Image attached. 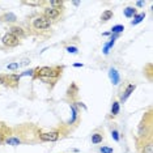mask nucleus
Returning <instances> with one entry per match:
<instances>
[{
  "label": "nucleus",
  "instance_id": "1",
  "mask_svg": "<svg viewBox=\"0 0 153 153\" xmlns=\"http://www.w3.org/2000/svg\"><path fill=\"white\" fill-rule=\"evenodd\" d=\"M62 69L63 68H59V67H41V68H36V74L37 77H48V79H53L56 80L62 74Z\"/></svg>",
  "mask_w": 153,
  "mask_h": 153
},
{
  "label": "nucleus",
  "instance_id": "2",
  "mask_svg": "<svg viewBox=\"0 0 153 153\" xmlns=\"http://www.w3.org/2000/svg\"><path fill=\"white\" fill-rule=\"evenodd\" d=\"M32 25L36 30H46V29H50L51 25H53V21L45 17L43 15L42 16H37L33 19L32 21Z\"/></svg>",
  "mask_w": 153,
  "mask_h": 153
},
{
  "label": "nucleus",
  "instance_id": "3",
  "mask_svg": "<svg viewBox=\"0 0 153 153\" xmlns=\"http://www.w3.org/2000/svg\"><path fill=\"white\" fill-rule=\"evenodd\" d=\"M1 42L7 47H16V46H19V45H20V39H19V38H16L13 34H11L8 32V33H5L4 36H3Z\"/></svg>",
  "mask_w": 153,
  "mask_h": 153
},
{
  "label": "nucleus",
  "instance_id": "4",
  "mask_svg": "<svg viewBox=\"0 0 153 153\" xmlns=\"http://www.w3.org/2000/svg\"><path fill=\"white\" fill-rule=\"evenodd\" d=\"M43 16L47 17L50 21L56 20V19L60 17V9L53 8V7H47V8H45V11H43Z\"/></svg>",
  "mask_w": 153,
  "mask_h": 153
},
{
  "label": "nucleus",
  "instance_id": "5",
  "mask_svg": "<svg viewBox=\"0 0 153 153\" xmlns=\"http://www.w3.org/2000/svg\"><path fill=\"white\" fill-rule=\"evenodd\" d=\"M59 139V132L58 131H50V132H43L39 134V140L41 141H50L54 143Z\"/></svg>",
  "mask_w": 153,
  "mask_h": 153
},
{
  "label": "nucleus",
  "instance_id": "6",
  "mask_svg": "<svg viewBox=\"0 0 153 153\" xmlns=\"http://www.w3.org/2000/svg\"><path fill=\"white\" fill-rule=\"evenodd\" d=\"M69 107H71V118H69V120L67 122V124L72 126V124H75L76 122H77V119H79V107L76 106L75 102L69 103Z\"/></svg>",
  "mask_w": 153,
  "mask_h": 153
},
{
  "label": "nucleus",
  "instance_id": "7",
  "mask_svg": "<svg viewBox=\"0 0 153 153\" xmlns=\"http://www.w3.org/2000/svg\"><path fill=\"white\" fill-rule=\"evenodd\" d=\"M136 89V85L135 84H128L126 86V89L123 90V93L120 94V101H119V103H124L126 101L128 100V97H130L132 93H134V90Z\"/></svg>",
  "mask_w": 153,
  "mask_h": 153
},
{
  "label": "nucleus",
  "instance_id": "8",
  "mask_svg": "<svg viewBox=\"0 0 153 153\" xmlns=\"http://www.w3.org/2000/svg\"><path fill=\"white\" fill-rule=\"evenodd\" d=\"M109 79H110V81L113 85L117 86V85L120 84V74L118 72V69L113 68V67L109 69Z\"/></svg>",
  "mask_w": 153,
  "mask_h": 153
},
{
  "label": "nucleus",
  "instance_id": "9",
  "mask_svg": "<svg viewBox=\"0 0 153 153\" xmlns=\"http://www.w3.org/2000/svg\"><path fill=\"white\" fill-rule=\"evenodd\" d=\"M9 33L13 34V36L16 38H19V39H22V38H25V36H26L25 30H24L21 26H17V25H13L9 27Z\"/></svg>",
  "mask_w": 153,
  "mask_h": 153
},
{
  "label": "nucleus",
  "instance_id": "10",
  "mask_svg": "<svg viewBox=\"0 0 153 153\" xmlns=\"http://www.w3.org/2000/svg\"><path fill=\"white\" fill-rule=\"evenodd\" d=\"M20 75L19 74H11L8 76H5V81H7V85H12V86H16L20 81Z\"/></svg>",
  "mask_w": 153,
  "mask_h": 153
},
{
  "label": "nucleus",
  "instance_id": "11",
  "mask_svg": "<svg viewBox=\"0 0 153 153\" xmlns=\"http://www.w3.org/2000/svg\"><path fill=\"white\" fill-rule=\"evenodd\" d=\"M4 143L7 145H11V147H19L20 144H22V140L17 136H8L4 139Z\"/></svg>",
  "mask_w": 153,
  "mask_h": 153
},
{
  "label": "nucleus",
  "instance_id": "12",
  "mask_svg": "<svg viewBox=\"0 0 153 153\" xmlns=\"http://www.w3.org/2000/svg\"><path fill=\"white\" fill-rule=\"evenodd\" d=\"M0 20L4 21V22H8V24H15L17 21V16L13 12H7L0 17Z\"/></svg>",
  "mask_w": 153,
  "mask_h": 153
},
{
  "label": "nucleus",
  "instance_id": "13",
  "mask_svg": "<svg viewBox=\"0 0 153 153\" xmlns=\"http://www.w3.org/2000/svg\"><path fill=\"white\" fill-rule=\"evenodd\" d=\"M145 16H147V15H145V12H143V13H136V15L132 17L134 20H131V25H132V26L139 25L140 22H143V20L145 19Z\"/></svg>",
  "mask_w": 153,
  "mask_h": 153
},
{
  "label": "nucleus",
  "instance_id": "14",
  "mask_svg": "<svg viewBox=\"0 0 153 153\" xmlns=\"http://www.w3.org/2000/svg\"><path fill=\"white\" fill-rule=\"evenodd\" d=\"M123 13H124V16H126L127 19H132V17L137 13V11H136L135 7H126V8L123 9Z\"/></svg>",
  "mask_w": 153,
  "mask_h": 153
},
{
  "label": "nucleus",
  "instance_id": "15",
  "mask_svg": "<svg viewBox=\"0 0 153 153\" xmlns=\"http://www.w3.org/2000/svg\"><path fill=\"white\" fill-rule=\"evenodd\" d=\"M114 45H115V41H107V42L103 45V47H102L103 55H109L110 54V50L114 47Z\"/></svg>",
  "mask_w": 153,
  "mask_h": 153
},
{
  "label": "nucleus",
  "instance_id": "16",
  "mask_svg": "<svg viewBox=\"0 0 153 153\" xmlns=\"http://www.w3.org/2000/svg\"><path fill=\"white\" fill-rule=\"evenodd\" d=\"M119 111H120V103L118 102V101H114L113 105H111V110H110L111 115H113V117H117L118 114H119Z\"/></svg>",
  "mask_w": 153,
  "mask_h": 153
},
{
  "label": "nucleus",
  "instance_id": "17",
  "mask_svg": "<svg viewBox=\"0 0 153 153\" xmlns=\"http://www.w3.org/2000/svg\"><path fill=\"white\" fill-rule=\"evenodd\" d=\"M113 16H114V12L111 11V9H106V11H103V12H102L101 20H102L103 22H106V21H109V20L113 19Z\"/></svg>",
  "mask_w": 153,
  "mask_h": 153
},
{
  "label": "nucleus",
  "instance_id": "18",
  "mask_svg": "<svg viewBox=\"0 0 153 153\" xmlns=\"http://www.w3.org/2000/svg\"><path fill=\"white\" fill-rule=\"evenodd\" d=\"M103 141V135L100 134V132H96V134L92 135V143L93 144H101Z\"/></svg>",
  "mask_w": 153,
  "mask_h": 153
},
{
  "label": "nucleus",
  "instance_id": "19",
  "mask_svg": "<svg viewBox=\"0 0 153 153\" xmlns=\"http://www.w3.org/2000/svg\"><path fill=\"white\" fill-rule=\"evenodd\" d=\"M123 30H124V26L120 25V24H118V25H114L113 27H111L109 32H110L111 34H119V36H120V34L123 33Z\"/></svg>",
  "mask_w": 153,
  "mask_h": 153
},
{
  "label": "nucleus",
  "instance_id": "20",
  "mask_svg": "<svg viewBox=\"0 0 153 153\" xmlns=\"http://www.w3.org/2000/svg\"><path fill=\"white\" fill-rule=\"evenodd\" d=\"M141 153H153V145H152V141H148L147 144L143 145Z\"/></svg>",
  "mask_w": 153,
  "mask_h": 153
},
{
  "label": "nucleus",
  "instance_id": "21",
  "mask_svg": "<svg viewBox=\"0 0 153 153\" xmlns=\"http://www.w3.org/2000/svg\"><path fill=\"white\" fill-rule=\"evenodd\" d=\"M64 1H62V0H50V7H53V8H56V9H60V7H63Z\"/></svg>",
  "mask_w": 153,
  "mask_h": 153
},
{
  "label": "nucleus",
  "instance_id": "22",
  "mask_svg": "<svg viewBox=\"0 0 153 153\" xmlns=\"http://www.w3.org/2000/svg\"><path fill=\"white\" fill-rule=\"evenodd\" d=\"M34 75H36V68H30L24 71L22 74H20V77H24V76H32V77H34Z\"/></svg>",
  "mask_w": 153,
  "mask_h": 153
},
{
  "label": "nucleus",
  "instance_id": "23",
  "mask_svg": "<svg viewBox=\"0 0 153 153\" xmlns=\"http://www.w3.org/2000/svg\"><path fill=\"white\" fill-rule=\"evenodd\" d=\"M111 137H113V140L114 141H117V143H119L120 141V135H119V131L118 130H111Z\"/></svg>",
  "mask_w": 153,
  "mask_h": 153
},
{
  "label": "nucleus",
  "instance_id": "24",
  "mask_svg": "<svg viewBox=\"0 0 153 153\" xmlns=\"http://www.w3.org/2000/svg\"><path fill=\"white\" fill-rule=\"evenodd\" d=\"M20 67H21V65H20L19 62H15V63H11V64L7 65V68H8L9 71H17Z\"/></svg>",
  "mask_w": 153,
  "mask_h": 153
},
{
  "label": "nucleus",
  "instance_id": "25",
  "mask_svg": "<svg viewBox=\"0 0 153 153\" xmlns=\"http://www.w3.org/2000/svg\"><path fill=\"white\" fill-rule=\"evenodd\" d=\"M65 51L69 53V54H74V55L79 54V48L76 46H67V47H65Z\"/></svg>",
  "mask_w": 153,
  "mask_h": 153
},
{
  "label": "nucleus",
  "instance_id": "26",
  "mask_svg": "<svg viewBox=\"0 0 153 153\" xmlns=\"http://www.w3.org/2000/svg\"><path fill=\"white\" fill-rule=\"evenodd\" d=\"M100 152L101 153H114V149L111 147H107V145H103V147L100 148Z\"/></svg>",
  "mask_w": 153,
  "mask_h": 153
},
{
  "label": "nucleus",
  "instance_id": "27",
  "mask_svg": "<svg viewBox=\"0 0 153 153\" xmlns=\"http://www.w3.org/2000/svg\"><path fill=\"white\" fill-rule=\"evenodd\" d=\"M41 80V81H43V82H46V84H54L56 80H53V79H48V77H38Z\"/></svg>",
  "mask_w": 153,
  "mask_h": 153
},
{
  "label": "nucleus",
  "instance_id": "28",
  "mask_svg": "<svg viewBox=\"0 0 153 153\" xmlns=\"http://www.w3.org/2000/svg\"><path fill=\"white\" fill-rule=\"evenodd\" d=\"M120 36L119 34H110V38H109V41H117L118 38H119Z\"/></svg>",
  "mask_w": 153,
  "mask_h": 153
},
{
  "label": "nucleus",
  "instance_id": "29",
  "mask_svg": "<svg viewBox=\"0 0 153 153\" xmlns=\"http://www.w3.org/2000/svg\"><path fill=\"white\" fill-rule=\"evenodd\" d=\"M25 4H30V5H39L41 1H25Z\"/></svg>",
  "mask_w": 153,
  "mask_h": 153
},
{
  "label": "nucleus",
  "instance_id": "30",
  "mask_svg": "<svg viewBox=\"0 0 153 153\" xmlns=\"http://www.w3.org/2000/svg\"><path fill=\"white\" fill-rule=\"evenodd\" d=\"M144 5H145V1H136V7H139V8H143Z\"/></svg>",
  "mask_w": 153,
  "mask_h": 153
},
{
  "label": "nucleus",
  "instance_id": "31",
  "mask_svg": "<svg viewBox=\"0 0 153 153\" xmlns=\"http://www.w3.org/2000/svg\"><path fill=\"white\" fill-rule=\"evenodd\" d=\"M74 67L75 68H81V67H84V64L82 63H74Z\"/></svg>",
  "mask_w": 153,
  "mask_h": 153
},
{
  "label": "nucleus",
  "instance_id": "32",
  "mask_svg": "<svg viewBox=\"0 0 153 153\" xmlns=\"http://www.w3.org/2000/svg\"><path fill=\"white\" fill-rule=\"evenodd\" d=\"M4 139H5V137H4V135H3L1 132H0V144H3V143H4Z\"/></svg>",
  "mask_w": 153,
  "mask_h": 153
},
{
  "label": "nucleus",
  "instance_id": "33",
  "mask_svg": "<svg viewBox=\"0 0 153 153\" xmlns=\"http://www.w3.org/2000/svg\"><path fill=\"white\" fill-rule=\"evenodd\" d=\"M29 63H30V60H27V59H26V60H24L22 63H20V65H27Z\"/></svg>",
  "mask_w": 153,
  "mask_h": 153
},
{
  "label": "nucleus",
  "instance_id": "34",
  "mask_svg": "<svg viewBox=\"0 0 153 153\" xmlns=\"http://www.w3.org/2000/svg\"><path fill=\"white\" fill-rule=\"evenodd\" d=\"M110 34H111L110 32H105V33L102 34V36H103V37H110Z\"/></svg>",
  "mask_w": 153,
  "mask_h": 153
},
{
  "label": "nucleus",
  "instance_id": "35",
  "mask_svg": "<svg viewBox=\"0 0 153 153\" xmlns=\"http://www.w3.org/2000/svg\"><path fill=\"white\" fill-rule=\"evenodd\" d=\"M74 5L75 7H79L80 5V1H74Z\"/></svg>",
  "mask_w": 153,
  "mask_h": 153
},
{
  "label": "nucleus",
  "instance_id": "36",
  "mask_svg": "<svg viewBox=\"0 0 153 153\" xmlns=\"http://www.w3.org/2000/svg\"><path fill=\"white\" fill-rule=\"evenodd\" d=\"M72 152H75V153H79L80 151H79V149H76V148H75V149H72Z\"/></svg>",
  "mask_w": 153,
  "mask_h": 153
}]
</instances>
